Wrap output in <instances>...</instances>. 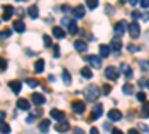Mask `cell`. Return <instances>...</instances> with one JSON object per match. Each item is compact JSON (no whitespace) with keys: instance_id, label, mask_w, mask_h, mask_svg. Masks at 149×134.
I'll return each instance as SVG.
<instances>
[{"instance_id":"cell-24","label":"cell","mask_w":149,"mask_h":134,"mask_svg":"<svg viewBox=\"0 0 149 134\" xmlns=\"http://www.w3.org/2000/svg\"><path fill=\"white\" fill-rule=\"evenodd\" d=\"M98 51H100V57H102V58H107L109 54H110V46H107V45H100V46H98Z\"/></svg>"},{"instance_id":"cell-48","label":"cell","mask_w":149,"mask_h":134,"mask_svg":"<svg viewBox=\"0 0 149 134\" xmlns=\"http://www.w3.org/2000/svg\"><path fill=\"white\" fill-rule=\"evenodd\" d=\"M112 134H124L121 130H118V128H113V130H112Z\"/></svg>"},{"instance_id":"cell-10","label":"cell","mask_w":149,"mask_h":134,"mask_svg":"<svg viewBox=\"0 0 149 134\" xmlns=\"http://www.w3.org/2000/svg\"><path fill=\"white\" fill-rule=\"evenodd\" d=\"M49 115H51L52 119L58 121V122H61V121H64V112L60 110V109H51V112H49Z\"/></svg>"},{"instance_id":"cell-2","label":"cell","mask_w":149,"mask_h":134,"mask_svg":"<svg viewBox=\"0 0 149 134\" xmlns=\"http://www.w3.org/2000/svg\"><path fill=\"white\" fill-rule=\"evenodd\" d=\"M104 76H106L109 81H116V79L119 78V70H118L115 66H109V67H106V70H104Z\"/></svg>"},{"instance_id":"cell-3","label":"cell","mask_w":149,"mask_h":134,"mask_svg":"<svg viewBox=\"0 0 149 134\" xmlns=\"http://www.w3.org/2000/svg\"><path fill=\"white\" fill-rule=\"evenodd\" d=\"M128 33H130V37L131 39H137L139 36H140V26H139V22L133 21L130 26H128Z\"/></svg>"},{"instance_id":"cell-33","label":"cell","mask_w":149,"mask_h":134,"mask_svg":"<svg viewBox=\"0 0 149 134\" xmlns=\"http://www.w3.org/2000/svg\"><path fill=\"white\" fill-rule=\"evenodd\" d=\"M6 69H8V61L3 57H0V72H5Z\"/></svg>"},{"instance_id":"cell-47","label":"cell","mask_w":149,"mask_h":134,"mask_svg":"<svg viewBox=\"0 0 149 134\" xmlns=\"http://www.w3.org/2000/svg\"><path fill=\"white\" fill-rule=\"evenodd\" d=\"M26 121H27V124H31L33 121H34V116H33V115H30V116H29V118H27Z\"/></svg>"},{"instance_id":"cell-5","label":"cell","mask_w":149,"mask_h":134,"mask_svg":"<svg viewBox=\"0 0 149 134\" xmlns=\"http://www.w3.org/2000/svg\"><path fill=\"white\" fill-rule=\"evenodd\" d=\"M61 22H63L64 26H67V30H69L70 34L78 33V24L74 22V21H72V19H69V18H63V19H61Z\"/></svg>"},{"instance_id":"cell-43","label":"cell","mask_w":149,"mask_h":134,"mask_svg":"<svg viewBox=\"0 0 149 134\" xmlns=\"http://www.w3.org/2000/svg\"><path fill=\"white\" fill-rule=\"evenodd\" d=\"M73 131H74V134H85V133H84V130H82V128H79V127L73 128Z\"/></svg>"},{"instance_id":"cell-42","label":"cell","mask_w":149,"mask_h":134,"mask_svg":"<svg viewBox=\"0 0 149 134\" xmlns=\"http://www.w3.org/2000/svg\"><path fill=\"white\" fill-rule=\"evenodd\" d=\"M140 6L143 9H148L149 8V0H143V2H140Z\"/></svg>"},{"instance_id":"cell-17","label":"cell","mask_w":149,"mask_h":134,"mask_svg":"<svg viewBox=\"0 0 149 134\" xmlns=\"http://www.w3.org/2000/svg\"><path fill=\"white\" fill-rule=\"evenodd\" d=\"M52 34H54V37L58 39V40H61V39L66 37V31L61 28V27H58V26H55V27L52 28Z\"/></svg>"},{"instance_id":"cell-25","label":"cell","mask_w":149,"mask_h":134,"mask_svg":"<svg viewBox=\"0 0 149 134\" xmlns=\"http://www.w3.org/2000/svg\"><path fill=\"white\" fill-rule=\"evenodd\" d=\"M49 127H51V121H48V119H43L42 122L39 124V130H40V133H43V134L48 133Z\"/></svg>"},{"instance_id":"cell-37","label":"cell","mask_w":149,"mask_h":134,"mask_svg":"<svg viewBox=\"0 0 149 134\" xmlns=\"http://www.w3.org/2000/svg\"><path fill=\"white\" fill-rule=\"evenodd\" d=\"M146 97H148V95H146L143 91L137 92V100H139V101H146Z\"/></svg>"},{"instance_id":"cell-35","label":"cell","mask_w":149,"mask_h":134,"mask_svg":"<svg viewBox=\"0 0 149 134\" xmlns=\"http://www.w3.org/2000/svg\"><path fill=\"white\" fill-rule=\"evenodd\" d=\"M43 43H45V46H46V48H49V46L52 45V39L49 37L48 34H43Z\"/></svg>"},{"instance_id":"cell-18","label":"cell","mask_w":149,"mask_h":134,"mask_svg":"<svg viewBox=\"0 0 149 134\" xmlns=\"http://www.w3.org/2000/svg\"><path fill=\"white\" fill-rule=\"evenodd\" d=\"M21 87H22V83H21L19 81H10V82H9V88L14 91L15 94H19Z\"/></svg>"},{"instance_id":"cell-32","label":"cell","mask_w":149,"mask_h":134,"mask_svg":"<svg viewBox=\"0 0 149 134\" xmlns=\"http://www.w3.org/2000/svg\"><path fill=\"white\" fill-rule=\"evenodd\" d=\"M140 113H142V116H143V118H149V101L143 104L142 112H140Z\"/></svg>"},{"instance_id":"cell-13","label":"cell","mask_w":149,"mask_h":134,"mask_svg":"<svg viewBox=\"0 0 149 134\" xmlns=\"http://www.w3.org/2000/svg\"><path fill=\"white\" fill-rule=\"evenodd\" d=\"M102 113H103V104H95L94 107H93V112H91V121L93 119H97V118H100L102 116Z\"/></svg>"},{"instance_id":"cell-22","label":"cell","mask_w":149,"mask_h":134,"mask_svg":"<svg viewBox=\"0 0 149 134\" xmlns=\"http://www.w3.org/2000/svg\"><path fill=\"white\" fill-rule=\"evenodd\" d=\"M74 48H76L78 52H86V49H88V45H86L84 40H76V42H74Z\"/></svg>"},{"instance_id":"cell-49","label":"cell","mask_w":149,"mask_h":134,"mask_svg":"<svg viewBox=\"0 0 149 134\" xmlns=\"http://www.w3.org/2000/svg\"><path fill=\"white\" fill-rule=\"evenodd\" d=\"M103 127H104V130H113V128L110 127V124H107V122H106V124H104Z\"/></svg>"},{"instance_id":"cell-14","label":"cell","mask_w":149,"mask_h":134,"mask_svg":"<svg viewBox=\"0 0 149 134\" xmlns=\"http://www.w3.org/2000/svg\"><path fill=\"white\" fill-rule=\"evenodd\" d=\"M14 10H15V9L12 8L10 5H5V6H3V17H2V18H3L5 21H9V19L12 18V15H14Z\"/></svg>"},{"instance_id":"cell-51","label":"cell","mask_w":149,"mask_h":134,"mask_svg":"<svg viewBox=\"0 0 149 134\" xmlns=\"http://www.w3.org/2000/svg\"><path fill=\"white\" fill-rule=\"evenodd\" d=\"M137 2H139V0H131L130 5H131V6H136V5H137Z\"/></svg>"},{"instance_id":"cell-34","label":"cell","mask_w":149,"mask_h":134,"mask_svg":"<svg viewBox=\"0 0 149 134\" xmlns=\"http://www.w3.org/2000/svg\"><path fill=\"white\" fill-rule=\"evenodd\" d=\"M86 6H88L90 9H95L98 6V2L97 0H86Z\"/></svg>"},{"instance_id":"cell-12","label":"cell","mask_w":149,"mask_h":134,"mask_svg":"<svg viewBox=\"0 0 149 134\" xmlns=\"http://www.w3.org/2000/svg\"><path fill=\"white\" fill-rule=\"evenodd\" d=\"M31 101L36 104V106H42L45 101H46V99L43 97V94H39V92H34V94H31Z\"/></svg>"},{"instance_id":"cell-41","label":"cell","mask_w":149,"mask_h":134,"mask_svg":"<svg viewBox=\"0 0 149 134\" xmlns=\"http://www.w3.org/2000/svg\"><path fill=\"white\" fill-rule=\"evenodd\" d=\"M43 115V110H42V109H37V110H34L33 112V116L36 118V116H42Z\"/></svg>"},{"instance_id":"cell-40","label":"cell","mask_w":149,"mask_h":134,"mask_svg":"<svg viewBox=\"0 0 149 134\" xmlns=\"http://www.w3.org/2000/svg\"><path fill=\"white\" fill-rule=\"evenodd\" d=\"M54 57H55V58L60 57V46H58V45H54Z\"/></svg>"},{"instance_id":"cell-6","label":"cell","mask_w":149,"mask_h":134,"mask_svg":"<svg viewBox=\"0 0 149 134\" xmlns=\"http://www.w3.org/2000/svg\"><path fill=\"white\" fill-rule=\"evenodd\" d=\"M86 61H88L93 67L98 69V67H102V57L100 55H86Z\"/></svg>"},{"instance_id":"cell-29","label":"cell","mask_w":149,"mask_h":134,"mask_svg":"<svg viewBox=\"0 0 149 134\" xmlns=\"http://www.w3.org/2000/svg\"><path fill=\"white\" fill-rule=\"evenodd\" d=\"M0 133H3V134L10 133V127H9V124L5 122V121H0Z\"/></svg>"},{"instance_id":"cell-23","label":"cell","mask_w":149,"mask_h":134,"mask_svg":"<svg viewBox=\"0 0 149 134\" xmlns=\"http://www.w3.org/2000/svg\"><path fill=\"white\" fill-rule=\"evenodd\" d=\"M17 106H18V109H21V110H29L30 109V101L26 100V99H19L17 101Z\"/></svg>"},{"instance_id":"cell-30","label":"cell","mask_w":149,"mask_h":134,"mask_svg":"<svg viewBox=\"0 0 149 134\" xmlns=\"http://www.w3.org/2000/svg\"><path fill=\"white\" fill-rule=\"evenodd\" d=\"M26 83L29 85L30 88H36V87H39V82H37L36 79H33V78H27V79H26Z\"/></svg>"},{"instance_id":"cell-7","label":"cell","mask_w":149,"mask_h":134,"mask_svg":"<svg viewBox=\"0 0 149 134\" xmlns=\"http://www.w3.org/2000/svg\"><path fill=\"white\" fill-rule=\"evenodd\" d=\"M107 118L112 121V122H118V121H121V118H122V113L119 112V109H110V110L107 112Z\"/></svg>"},{"instance_id":"cell-36","label":"cell","mask_w":149,"mask_h":134,"mask_svg":"<svg viewBox=\"0 0 149 134\" xmlns=\"http://www.w3.org/2000/svg\"><path fill=\"white\" fill-rule=\"evenodd\" d=\"M110 91H112V87H110V85H103V90H102V94H103V95H107Z\"/></svg>"},{"instance_id":"cell-44","label":"cell","mask_w":149,"mask_h":134,"mask_svg":"<svg viewBox=\"0 0 149 134\" xmlns=\"http://www.w3.org/2000/svg\"><path fill=\"white\" fill-rule=\"evenodd\" d=\"M127 48H128V51H130V52H136V51H137V48H136L134 45H131V43H130Z\"/></svg>"},{"instance_id":"cell-21","label":"cell","mask_w":149,"mask_h":134,"mask_svg":"<svg viewBox=\"0 0 149 134\" xmlns=\"http://www.w3.org/2000/svg\"><path fill=\"white\" fill-rule=\"evenodd\" d=\"M27 14L30 15V18H37L39 17V8H37L36 5H30L29 6V9H27Z\"/></svg>"},{"instance_id":"cell-39","label":"cell","mask_w":149,"mask_h":134,"mask_svg":"<svg viewBox=\"0 0 149 134\" xmlns=\"http://www.w3.org/2000/svg\"><path fill=\"white\" fill-rule=\"evenodd\" d=\"M131 17H133L134 19H139V18H142V14H140L139 10H133V12H131Z\"/></svg>"},{"instance_id":"cell-45","label":"cell","mask_w":149,"mask_h":134,"mask_svg":"<svg viewBox=\"0 0 149 134\" xmlns=\"http://www.w3.org/2000/svg\"><path fill=\"white\" fill-rule=\"evenodd\" d=\"M127 134H140V131L139 130H134V128H130Z\"/></svg>"},{"instance_id":"cell-9","label":"cell","mask_w":149,"mask_h":134,"mask_svg":"<svg viewBox=\"0 0 149 134\" xmlns=\"http://www.w3.org/2000/svg\"><path fill=\"white\" fill-rule=\"evenodd\" d=\"M119 73H124V76H125L127 79H131V78H133V69H131V66H128L127 63H122V64H121Z\"/></svg>"},{"instance_id":"cell-1","label":"cell","mask_w":149,"mask_h":134,"mask_svg":"<svg viewBox=\"0 0 149 134\" xmlns=\"http://www.w3.org/2000/svg\"><path fill=\"white\" fill-rule=\"evenodd\" d=\"M100 88L97 87V85H88L85 90H84V97L86 101H95L98 99V95H100Z\"/></svg>"},{"instance_id":"cell-11","label":"cell","mask_w":149,"mask_h":134,"mask_svg":"<svg viewBox=\"0 0 149 134\" xmlns=\"http://www.w3.org/2000/svg\"><path fill=\"white\" fill-rule=\"evenodd\" d=\"M125 26H127V22L124 21V19H121V21H118L116 24H115V27H113V30H115V33L118 34V36H122L124 33H125Z\"/></svg>"},{"instance_id":"cell-50","label":"cell","mask_w":149,"mask_h":134,"mask_svg":"<svg viewBox=\"0 0 149 134\" xmlns=\"http://www.w3.org/2000/svg\"><path fill=\"white\" fill-rule=\"evenodd\" d=\"M5 116H6V113H5V112H0V121H3V119H5Z\"/></svg>"},{"instance_id":"cell-52","label":"cell","mask_w":149,"mask_h":134,"mask_svg":"<svg viewBox=\"0 0 149 134\" xmlns=\"http://www.w3.org/2000/svg\"><path fill=\"white\" fill-rule=\"evenodd\" d=\"M63 10H64V12H69V10H70V8H69L67 5H64V6H63Z\"/></svg>"},{"instance_id":"cell-15","label":"cell","mask_w":149,"mask_h":134,"mask_svg":"<svg viewBox=\"0 0 149 134\" xmlns=\"http://www.w3.org/2000/svg\"><path fill=\"white\" fill-rule=\"evenodd\" d=\"M110 49H113V51H116V52H119V49L122 48V40H121V37H113L110 40Z\"/></svg>"},{"instance_id":"cell-16","label":"cell","mask_w":149,"mask_h":134,"mask_svg":"<svg viewBox=\"0 0 149 134\" xmlns=\"http://www.w3.org/2000/svg\"><path fill=\"white\" fill-rule=\"evenodd\" d=\"M69 130H70V124L67 121H61V122H58L55 125V131H58V133H67Z\"/></svg>"},{"instance_id":"cell-20","label":"cell","mask_w":149,"mask_h":134,"mask_svg":"<svg viewBox=\"0 0 149 134\" xmlns=\"http://www.w3.org/2000/svg\"><path fill=\"white\" fill-rule=\"evenodd\" d=\"M43 69H45V60L43 58L36 60V61H34V72L36 73H42Z\"/></svg>"},{"instance_id":"cell-8","label":"cell","mask_w":149,"mask_h":134,"mask_svg":"<svg viewBox=\"0 0 149 134\" xmlns=\"http://www.w3.org/2000/svg\"><path fill=\"white\" fill-rule=\"evenodd\" d=\"M72 15L76 18V19H79V18H84L85 17V8H84V5H78V6H74L73 9H72Z\"/></svg>"},{"instance_id":"cell-26","label":"cell","mask_w":149,"mask_h":134,"mask_svg":"<svg viewBox=\"0 0 149 134\" xmlns=\"http://www.w3.org/2000/svg\"><path fill=\"white\" fill-rule=\"evenodd\" d=\"M122 92L127 94V95H131V94L134 92V87H133L131 83H128V82L124 83V85H122Z\"/></svg>"},{"instance_id":"cell-53","label":"cell","mask_w":149,"mask_h":134,"mask_svg":"<svg viewBox=\"0 0 149 134\" xmlns=\"http://www.w3.org/2000/svg\"><path fill=\"white\" fill-rule=\"evenodd\" d=\"M146 87H148V88H149V81H148V82H146Z\"/></svg>"},{"instance_id":"cell-31","label":"cell","mask_w":149,"mask_h":134,"mask_svg":"<svg viewBox=\"0 0 149 134\" xmlns=\"http://www.w3.org/2000/svg\"><path fill=\"white\" fill-rule=\"evenodd\" d=\"M10 34H12V31H10L9 28H6V30H2V31H0V40H5V39L10 37Z\"/></svg>"},{"instance_id":"cell-38","label":"cell","mask_w":149,"mask_h":134,"mask_svg":"<svg viewBox=\"0 0 149 134\" xmlns=\"http://www.w3.org/2000/svg\"><path fill=\"white\" fill-rule=\"evenodd\" d=\"M139 130H140V131H145V133H149V127H148L146 124H143V122L139 124Z\"/></svg>"},{"instance_id":"cell-28","label":"cell","mask_w":149,"mask_h":134,"mask_svg":"<svg viewBox=\"0 0 149 134\" xmlns=\"http://www.w3.org/2000/svg\"><path fill=\"white\" fill-rule=\"evenodd\" d=\"M81 75H82L85 79H91V78H93V72H91L90 67H82V69H81Z\"/></svg>"},{"instance_id":"cell-19","label":"cell","mask_w":149,"mask_h":134,"mask_svg":"<svg viewBox=\"0 0 149 134\" xmlns=\"http://www.w3.org/2000/svg\"><path fill=\"white\" fill-rule=\"evenodd\" d=\"M12 27H14V30L18 31V33H24V31H26V26H24V22L19 21V19L12 22Z\"/></svg>"},{"instance_id":"cell-54","label":"cell","mask_w":149,"mask_h":134,"mask_svg":"<svg viewBox=\"0 0 149 134\" xmlns=\"http://www.w3.org/2000/svg\"><path fill=\"white\" fill-rule=\"evenodd\" d=\"M148 64H149V63H148Z\"/></svg>"},{"instance_id":"cell-4","label":"cell","mask_w":149,"mask_h":134,"mask_svg":"<svg viewBox=\"0 0 149 134\" xmlns=\"http://www.w3.org/2000/svg\"><path fill=\"white\" fill-rule=\"evenodd\" d=\"M85 109H86V106H85V101H82V100H76L72 103V110L76 115H82L85 112Z\"/></svg>"},{"instance_id":"cell-46","label":"cell","mask_w":149,"mask_h":134,"mask_svg":"<svg viewBox=\"0 0 149 134\" xmlns=\"http://www.w3.org/2000/svg\"><path fill=\"white\" fill-rule=\"evenodd\" d=\"M90 134H100V133H98V130H97L95 127H93V128L90 130Z\"/></svg>"},{"instance_id":"cell-27","label":"cell","mask_w":149,"mask_h":134,"mask_svg":"<svg viewBox=\"0 0 149 134\" xmlns=\"http://www.w3.org/2000/svg\"><path fill=\"white\" fill-rule=\"evenodd\" d=\"M61 78H63L64 85H70V83H72V76H70V73H69L66 69H63V73H61Z\"/></svg>"}]
</instances>
